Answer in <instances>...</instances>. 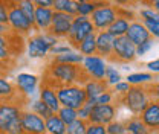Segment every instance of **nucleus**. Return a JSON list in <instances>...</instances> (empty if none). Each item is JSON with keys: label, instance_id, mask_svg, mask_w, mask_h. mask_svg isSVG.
<instances>
[{"label": "nucleus", "instance_id": "obj_1", "mask_svg": "<svg viewBox=\"0 0 159 134\" xmlns=\"http://www.w3.org/2000/svg\"><path fill=\"white\" fill-rule=\"evenodd\" d=\"M44 79H48L54 85H70V84L83 85L89 78L86 76L81 66L60 64V63H52L51 61V64L46 69Z\"/></svg>", "mask_w": 159, "mask_h": 134}, {"label": "nucleus", "instance_id": "obj_2", "mask_svg": "<svg viewBox=\"0 0 159 134\" xmlns=\"http://www.w3.org/2000/svg\"><path fill=\"white\" fill-rule=\"evenodd\" d=\"M57 97L61 107H69L74 110L81 108V105L87 101L83 85L70 84V85H55Z\"/></svg>", "mask_w": 159, "mask_h": 134}, {"label": "nucleus", "instance_id": "obj_3", "mask_svg": "<svg viewBox=\"0 0 159 134\" xmlns=\"http://www.w3.org/2000/svg\"><path fill=\"white\" fill-rule=\"evenodd\" d=\"M119 101L133 116H139L144 111V108L150 104L152 99L145 85H133Z\"/></svg>", "mask_w": 159, "mask_h": 134}, {"label": "nucleus", "instance_id": "obj_4", "mask_svg": "<svg viewBox=\"0 0 159 134\" xmlns=\"http://www.w3.org/2000/svg\"><path fill=\"white\" fill-rule=\"evenodd\" d=\"M58 43V38L51 35L49 32L44 34H35L28 37L26 41V49H28V57L29 58H44L49 52L51 47Z\"/></svg>", "mask_w": 159, "mask_h": 134}, {"label": "nucleus", "instance_id": "obj_5", "mask_svg": "<svg viewBox=\"0 0 159 134\" xmlns=\"http://www.w3.org/2000/svg\"><path fill=\"white\" fill-rule=\"evenodd\" d=\"M8 26L12 31V34L19 37H29L31 31L34 29V24L28 20V17L20 11V8L14 3V0H8Z\"/></svg>", "mask_w": 159, "mask_h": 134}, {"label": "nucleus", "instance_id": "obj_6", "mask_svg": "<svg viewBox=\"0 0 159 134\" xmlns=\"http://www.w3.org/2000/svg\"><path fill=\"white\" fill-rule=\"evenodd\" d=\"M93 32H97V31L90 21V17L75 15L72 20V24H70V31L67 34V43H70V46L74 49H77L80 43Z\"/></svg>", "mask_w": 159, "mask_h": 134}, {"label": "nucleus", "instance_id": "obj_7", "mask_svg": "<svg viewBox=\"0 0 159 134\" xmlns=\"http://www.w3.org/2000/svg\"><path fill=\"white\" fill-rule=\"evenodd\" d=\"M112 63H121V64H127L136 59V46L124 37H118L113 40V49H112V55L107 58Z\"/></svg>", "mask_w": 159, "mask_h": 134}, {"label": "nucleus", "instance_id": "obj_8", "mask_svg": "<svg viewBox=\"0 0 159 134\" xmlns=\"http://www.w3.org/2000/svg\"><path fill=\"white\" fill-rule=\"evenodd\" d=\"M21 105L16 102H0V134H6L21 120Z\"/></svg>", "mask_w": 159, "mask_h": 134}, {"label": "nucleus", "instance_id": "obj_9", "mask_svg": "<svg viewBox=\"0 0 159 134\" xmlns=\"http://www.w3.org/2000/svg\"><path fill=\"white\" fill-rule=\"evenodd\" d=\"M118 6L115 5H104V6H99L93 11V14L90 15V21L95 28V31H106L115 20L118 17Z\"/></svg>", "mask_w": 159, "mask_h": 134}, {"label": "nucleus", "instance_id": "obj_10", "mask_svg": "<svg viewBox=\"0 0 159 134\" xmlns=\"http://www.w3.org/2000/svg\"><path fill=\"white\" fill-rule=\"evenodd\" d=\"M81 67L86 73V76L89 79H97V81H104V75H106V59L98 57V55H90V57H84Z\"/></svg>", "mask_w": 159, "mask_h": 134}, {"label": "nucleus", "instance_id": "obj_11", "mask_svg": "<svg viewBox=\"0 0 159 134\" xmlns=\"http://www.w3.org/2000/svg\"><path fill=\"white\" fill-rule=\"evenodd\" d=\"M118 115V108L115 104H104V105H95L92 113L87 119V123H97V125H109L113 122Z\"/></svg>", "mask_w": 159, "mask_h": 134}, {"label": "nucleus", "instance_id": "obj_12", "mask_svg": "<svg viewBox=\"0 0 159 134\" xmlns=\"http://www.w3.org/2000/svg\"><path fill=\"white\" fill-rule=\"evenodd\" d=\"M72 20L74 17L69 15V14H64V12H57L54 11V15H52V23H51V28H49V34L57 37V38H67V34L70 31V24H72Z\"/></svg>", "mask_w": 159, "mask_h": 134}, {"label": "nucleus", "instance_id": "obj_13", "mask_svg": "<svg viewBox=\"0 0 159 134\" xmlns=\"http://www.w3.org/2000/svg\"><path fill=\"white\" fill-rule=\"evenodd\" d=\"M21 127L25 134H46L44 119L32 113L31 110L21 111Z\"/></svg>", "mask_w": 159, "mask_h": 134}, {"label": "nucleus", "instance_id": "obj_14", "mask_svg": "<svg viewBox=\"0 0 159 134\" xmlns=\"http://www.w3.org/2000/svg\"><path fill=\"white\" fill-rule=\"evenodd\" d=\"M39 82L40 79L35 75H32V73H19L17 76H16V82H14V85H16V89H17V92H19L20 95L23 96L25 99H28L29 96H32L35 92H37V87H39Z\"/></svg>", "mask_w": 159, "mask_h": 134}, {"label": "nucleus", "instance_id": "obj_15", "mask_svg": "<svg viewBox=\"0 0 159 134\" xmlns=\"http://www.w3.org/2000/svg\"><path fill=\"white\" fill-rule=\"evenodd\" d=\"M39 99L52 110V113H57L60 110V107H61L60 102H58V97H57L55 85H54L52 82H49L48 79H44L43 84H41V87H40Z\"/></svg>", "mask_w": 159, "mask_h": 134}, {"label": "nucleus", "instance_id": "obj_16", "mask_svg": "<svg viewBox=\"0 0 159 134\" xmlns=\"http://www.w3.org/2000/svg\"><path fill=\"white\" fill-rule=\"evenodd\" d=\"M20 101L26 102L28 99H25L17 92L14 82L6 79V76H0V102H16V104H20ZM20 105H23V104H20Z\"/></svg>", "mask_w": 159, "mask_h": 134}, {"label": "nucleus", "instance_id": "obj_17", "mask_svg": "<svg viewBox=\"0 0 159 134\" xmlns=\"http://www.w3.org/2000/svg\"><path fill=\"white\" fill-rule=\"evenodd\" d=\"M139 119L144 122V125L152 131H159V104L150 101V104L144 108V111L139 115Z\"/></svg>", "mask_w": 159, "mask_h": 134}, {"label": "nucleus", "instance_id": "obj_18", "mask_svg": "<svg viewBox=\"0 0 159 134\" xmlns=\"http://www.w3.org/2000/svg\"><path fill=\"white\" fill-rule=\"evenodd\" d=\"M52 15L54 9L52 8H41L35 6V14H34V29L40 31L41 34L48 32L52 23Z\"/></svg>", "mask_w": 159, "mask_h": 134}, {"label": "nucleus", "instance_id": "obj_19", "mask_svg": "<svg viewBox=\"0 0 159 134\" xmlns=\"http://www.w3.org/2000/svg\"><path fill=\"white\" fill-rule=\"evenodd\" d=\"M125 37L130 40L135 46H139V44H142L144 41L152 38L150 34H148V31L145 29V26H144L142 21H139V20L130 21V26H129V29H127Z\"/></svg>", "mask_w": 159, "mask_h": 134}, {"label": "nucleus", "instance_id": "obj_20", "mask_svg": "<svg viewBox=\"0 0 159 134\" xmlns=\"http://www.w3.org/2000/svg\"><path fill=\"white\" fill-rule=\"evenodd\" d=\"M113 37L107 32V31H98L95 35L97 41V55L104 59L112 55V49H113Z\"/></svg>", "mask_w": 159, "mask_h": 134}, {"label": "nucleus", "instance_id": "obj_21", "mask_svg": "<svg viewBox=\"0 0 159 134\" xmlns=\"http://www.w3.org/2000/svg\"><path fill=\"white\" fill-rule=\"evenodd\" d=\"M83 89L86 92L87 99H97L101 93L109 90V85L106 84V81H97V79H87L83 84Z\"/></svg>", "mask_w": 159, "mask_h": 134}, {"label": "nucleus", "instance_id": "obj_22", "mask_svg": "<svg viewBox=\"0 0 159 134\" xmlns=\"http://www.w3.org/2000/svg\"><path fill=\"white\" fill-rule=\"evenodd\" d=\"M129 26H130V20L125 19V17H122V15H118L116 20H115L106 31H107L113 38H118V37H124V35L127 34Z\"/></svg>", "mask_w": 159, "mask_h": 134}, {"label": "nucleus", "instance_id": "obj_23", "mask_svg": "<svg viewBox=\"0 0 159 134\" xmlns=\"http://www.w3.org/2000/svg\"><path fill=\"white\" fill-rule=\"evenodd\" d=\"M124 125H125V131H129L130 134H153L144 125V122L139 119V116L129 117V119L124 122Z\"/></svg>", "mask_w": 159, "mask_h": 134}, {"label": "nucleus", "instance_id": "obj_24", "mask_svg": "<svg viewBox=\"0 0 159 134\" xmlns=\"http://www.w3.org/2000/svg\"><path fill=\"white\" fill-rule=\"evenodd\" d=\"M52 9L57 12H64L75 17L78 14V3L75 0H54Z\"/></svg>", "mask_w": 159, "mask_h": 134}, {"label": "nucleus", "instance_id": "obj_25", "mask_svg": "<svg viewBox=\"0 0 159 134\" xmlns=\"http://www.w3.org/2000/svg\"><path fill=\"white\" fill-rule=\"evenodd\" d=\"M95 35H97V32L90 34L89 37H86V38L80 43L78 47H77L78 54H81L83 57L97 55V41H95Z\"/></svg>", "mask_w": 159, "mask_h": 134}, {"label": "nucleus", "instance_id": "obj_26", "mask_svg": "<svg viewBox=\"0 0 159 134\" xmlns=\"http://www.w3.org/2000/svg\"><path fill=\"white\" fill-rule=\"evenodd\" d=\"M44 127H46V134H66V125L57 115L49 116L44 120Z\"/></svg>", "mask_w": 159, "mask_h": 134}, {"label": "nucleus", "instance_id": "obj_27", "mask_svg": "<svg viewBox=\"0 0 159 134\" xmlns=\"http://www.w3.org/2000/svg\"><path fill=\"white\" fill-rule=\"evenodd\" d=\"M153 75L152 73H145V72H138V73H130L125 78V81L133 87V85H148L153 82Z\"/></svg>", "mask_w": 159, "mask_h": 134}, {"label": "nucleus", "instance_id": "obj_28", "mask_svg": "<svg viewBox=\"0 0 159 134\" xmlns=\"http://www.w3.org/2000/svg\"><path fill=\"white\" fill-rule=\"evenodd\" d=\"M83 55L72 50L69 54H63V55H55L52 63H60V64H75V66H81L83 63Z\"/></svg>", "mask_w": 159, "mask_h": 134}, {"label": "nucleus", "instance_id": "obj_29", "mask_svg": "<svg viewBox=\"0 0 159 134\" xmlns=\"http://www.w3.org/2000/svg\"><path fill=\"white\" fill-rule=\"evenodd\" d=\"M14 3L20 8V11L28 17V20L34 24V14H35V5L32 0H14Z\"/></svg>", "mask_w": 159, "mask_h": 134}, {"label": "nucleus", "instance_id": "obj_30", "mask_svg": "<svg viewBox=\"0 0 159 134\" xmlns=\"http://www.w3.org/2000/svg\"><path fill=\"white\" fill-rule=\"evenodd\" d=\"M55 115L63 120L64 125H69V123H72L74 120L78 119V110H74V108H69V107H60V110Z\"/></svg>", "mask_w": 159, "mask_h": 134}, {"label": "nucleus", "instance_id": "obj_31", "mask_svg": "<svg viewBox=\"0 0 159 134\" xmlns=\"http://www.w3.org/2000/svg\"><path fill=\"white\" fill-rule=\"evenodd\" d=\"M32 113H35L37 116H40V117H43L44 120L49 117V116L55 115V113H52V110L46 105V104H43L40 99H37V101H34L32 102V110H31Z\"/></svg>", "mask_w": 159, "mask_h": 134}, {"label": "nucleus", "instance_id": "obj_32", "mask_svg": "<svg viewBox=\"0 0 159 134\" xmlns=\"http://www.w3.org/2000/svg\"><path fill=\"white\" fill-rule=\"evenodd\" d=\"M86 130H87V122L81 119H77L72 123L66 125V134H86Z\"/></svg>", "mask_w": 159, "mask_h": 134}, {"label": "nucleus", "instance_id": "obj_33", "mask_svg": "<svg viewBox=\"0 0 159 134\" xmlns=\"http://www.w3.org/2000/svg\"><path fill=\"white\" fill-rule=\"evenodd\" d=\"M95 105H97V101L95 99H87L81 105V108H78V119L87 122V119H89V116H90V113H92V110H93Z\"/></svg>", "mask_w": 159, "mask_h": 134}, {"label": "nucleus", "instance_id": "obj_34", "mask_svg": "<svg viewBox=\"0 0 159 134\" xmlns=\"http://www.w3.org/2000/svg\"><path fill=\"white\" fill-rule=\"evenodd\" d=\"M104 81H106L107 85H115V84H118L119 81H121V75H119V72L115 69V67L107 66L106 75H104Z\"/></svg>", "mask_w": 159, "mask_h": 134}, {"label": "nucleus", "instance_id": "obj_35", "mask_svg": "<svg viewBox=\"0 0 159 134\" xmlns=\"http://www.w3.org/2000/svg\"><path fill=\"white\" fill-rule=\"evenodd\" d=\"M139 17L141 20H147V21H153V23H158L159 24V14L152 9V8H144L139 11Z\"/></svg>", "mask_w": 159, "mask_h": 134}, {"label": "nucleus", "instance_id": "obj_36", "mask_svg": "<svg viewBox=\"0 0 159 134\" xmlns=\"http://www.w3.org/2000/svg\"><path fill=\"white\" fill-rule=\"evenodd\" d=\"M106 131H107V134H124L125 133V125H124V122L113 120L109 125H106Z\"/></svg>", "mask_w": 159, "mask_h": 134}, {"label": "nucleus", "instance_id": "obj_37", "mask_svg": "<svg viewBox=\"0 0 159 134\" xmlns=\"http://www.w3.org/2000/svg\"><path fill=\"white\" fill-rule=\"evenodd\" d=\"M72 50H74V47H72L70 44H60V41H58L55 46H52V47H51V52H49V54H52V55L55 57V55L69 54V52H72Z\"/></svg>", "mask_w": 159, "mask_h": 134}, {"label": "nucleus", "instance_id": "obj_38", "mask_svg": "<svg viewBox=\"0 0 159 134\" xmlns=\"http://www.w3.org/2000/svg\"><path fill=\"white\" fill-rule=\"evenodd\" d=\"M130 89H132V85H130L127 81H119L118 84H115V85H113L112 93H113V95H119L121 97H122V96L125 95Z\"/></svg>", "mask_w": 159, "mask_h": 134}, {"label": "nucleus", "instance_id": "obj_39", "mask_svg": "<svg viewBox=\"0 0 159 134\" xmlns=\"http://www.w3.org/2000/svg\"><path fill=\"white\" fill-rule=\"evenodd\" d=\"M142 24L145 26V29L148 31L150 37L152 38H159V24L158 23H153V21H147V20H141Z\"/></svg>", "mask_w": 159, "mask_h": 134}, {"label": "nucleus", "instance_id": "obj_40", "mask_svg": "<svg viewBox=\"0 0 159 134\" xmlns=\"http://www.w3.org/2000/svg\"><path fill=\"white\" fill-rule=\"evenodd\" d=\"M147 87V90H148V95H150V99L153 101V102H156L159 104V81H153L152 84H148V85H145Z\"/></svg>", "mask_w": 159, "mask_h": 134}, {"label": "nucleus", "instance_id": "obj_41", "mask_svg": "<svg viewBox=\"0 0 159 134\" xmlns=\"http://www.w3.org/2000/svg\"><path fill=\"white\" fill-rule=\"evenodd\" d=\"M113 99H115V95L112 93V90H107L101 93L95 101H97V105H104V104H113Z\"/></svg>", "mask_w": 159, "mask_h": 134}, {"label": "nucleus", "instance_id": "obj_42", "mask_svg": "<svg viewBox=\"0 0 159 134\" xmlns=\"http://www.w3.org/2000/svg\"><path fill=\"white\" fill-rule=\"evenodd\" d=\"M152 46H153V38L147 40V41H144L142 44L136 46V57H142V55H145V54L152 49Z\"/></svg>", "mask_w": 159, "mask_h": 134}, {"label": "nucleus", "instance_id": "obj_43", "mask_svg": "<svg viewBox=\"0 0 159 134\" xmlns=\"http://www.w3.org/2000/svg\"><path fill=\"white\" fill-rule=\"evenodd\" d=\"M8 0H0V23L8 24Z\"/></svg>", "mask_w": 159, "mask_h": 134}, {"label": "nucleus", "instance_id": "obj_44", "mask_svg": "<svg viewBox=\"0 0 159 134\" xmlns=\"http://www.w3.org/2000/svg\"><path fill=\"white\" fill-rule=\"evenodd\" d=\"M86 134H107L104 125H97V123H87Z\"/></svg>", "mask_w": 159, "mask_h": 134}, {"label": "nucleus", "instance_id": "obj_45", "mask_svg": "<svg viewBox=\"0 0 159 134\" xmlns=\"http://www.w3.org/2000/svg\"><path fill=\"white\" fill-rule=\"evenodd\" d=\"M14 37H16V34H12V35H9V37H6V35H0V47H6V49H9L11 52H12V46H14ZM16 57V55H14Z\"/></svg>", "mask_w": 159, "mask_h": 134}, {"label": "nucleus", "instance_id": "obj_46", "mask_svg": "<svg viewBox=\"0 0 159 134\" xmlns=\"http://www.w3.org/2000/svg\"><path fill=\"white\" fill-rule=\"evenodd\" d=\"M12 57H14V54H12L9 49L0 47V61H3V63H11V64H12Z\"/></svg>", "mask_w": 159, "mask_h": 134}, {"label": "nucleus", "instance_id": "obj_47", "mask_svg": "<svg viewBox=\"0 0 159 134\" xmlns=\"http://www.w3.org/2000/svg\"><path fill=\"white\" fill-rule=\"evenodd\" d=\"M147 69L153 73H159V59H153V61L147 63Z\"/></svg>", "mask_w": 159, "mask_h": 134}, {"label": "nucleus", "instance_id": "obj_48", "mask_svg": "<svg viewBox=\"0 0 159 134\" xmlns=\"http://www.w3.org/2000/svg\"><path fill=\"white\" fill-rule=\"evenodd\" d=\"M35 6H41V8H52L54 0H32Z\"/></svg>", "mask_w": 159, "mask_h": 134}, {"label": "nucleus", "instance_id": "obj_49", "mask_svg": "<svg viewBox=\"0 0 159 134\" xmlns=\"http://www.w3.org/2000/svg\"><path fill=\"white\" fill-rule=\"evenodd\" d=\"M0 35H6V37L12 35V31L9 29V26H8V24H3V23H0Z\"/></svg>", "mask_w": 159, "mask_h": 134}, {"label": "nucleus", "instance_id": "obj_50", "mask_svg": "<svg viewBox=\"0 0 159 134\" xmlns=\"http://www.w3.org/2000/svg\"><path fill=\"white\" fill-rule=\"evenodd\" d=\"M11 69H12V64L11 63H3V61H0V72L2 73H8V72H11Z\"/></svg>", "mask_w": 159, "mask_h": 134}, {"label": "nucleus", "instance_id": "obj_51", "mask_svg": "<svg viewBox=\"0 0 159 134\" xmlns=\"http://www.w3.org/2000/svg\"><path fill=\"white\" fill-rule=\"evenodd\" d=\"M113 2L116 3V6H119V8H127L129 5L135 3L136 0H113Z\"/></svg>", "mask_w": 159, "mask_h": 134}, {"label": "nucleus", "instance_id": "obj_52", "mask_svg": "<svg viewBox=\"0 0 159 134\" xmlns=\"http://www.w3.org/2000/svg\"><path fill=\"white\" fill-rule=\"evenodd\" d=\"M148 6H150L152 9H155V11H156V12L159 14V0H150Z\"/></svg>", "mask_w": 159, "mask_h": 134}, {"label": "nucleus", "instance_id": "obj_53", "mask_svg": "<svg viewBox=\"0 0 159 134\" xmlns=\"http://www.w3.org/2000/svg\"><path fill=\"white\" fill-rule=\"evenodd\" d=\"M75 2H77V3H86V2H92V0H75Z\"/></svg>", "mask_w": 159, "mask_h": 134}, {"label": "nucleus", "instance_id": "obj_54", "mask_svg": "<svg viewBox=\"0 0 159 134\" xmlns=\"http://www.w3.org/2000/svg\"><path fill=\"white\" fill-rule=\"evenodd\" d=\"M136 2H141V3H145V5H148V3H150V0H136Z\"/></svg>", "mask_w": 159, "mask_h": 134}, {"label": "nucleus", "instance_id": "obj_55", "mask_svg": "<svg viewBox=\"0 0 159 134\" xmlns=\"http://www.w3.org/2000/svg\"><path fill=\"white\" fill-rule=\"evenodd\" d=\"M0 76H6V75H5V73H2V72H0Z\"/></svg>", "mask_w": 159, "mask_h": 134}, {"label": "nucleus", "instance_id": "obj_56", "mask_svg": "<svg viewBox=\"0 0 159 134\" xmlns=\"http://www.w3.org/2000/svg\"><path fill=\"white\" fill-rule=\"evenodd\" d=\"M124 134H130V133H129V131H125V133H124Z\"/></svg>", "mask_w": 159, "mask_h": 134}]
</instances>
